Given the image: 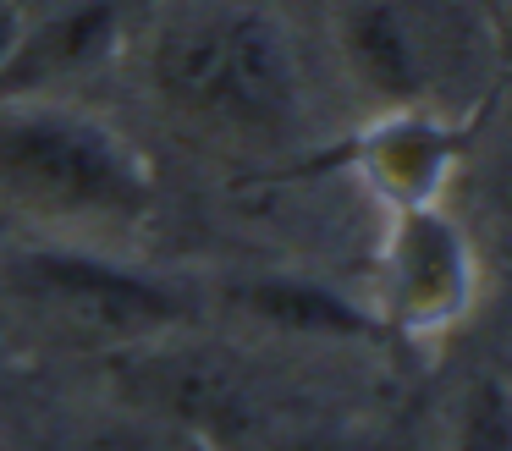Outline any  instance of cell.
Listing matches in <instances>:
<instances>
[{
  "label": "cell",
  "mask_w": 512,
  "mask_h": 451,
  "mask_svg": "<svg viewBox=\"0 0 512 451\" xmlns=\"http://www.w3.org/2000/svg\"><path fill=\"white\" fill-rule=\"evenodd\" d=\"M155 99L199 138L287 149L309 121V88L292 28L254 0H204L155 33Z\"/></svg>",
  "instance_id": "obj_1"
},
{
  "label": "cell",
  "mask_w": 512,
  "mask_h": 451,
  "mask_svg": "<svg viewBox=\"0 0 512 451\" xmlns=\"http://www.w3.org/2000/svg\"><path fill=\"white\" fill-rule=\"evenodd\" d=\"M149 204V160L111 121L39 88L0 94V209L56 237H122Z\"/></svg>",
  "instance_id": "obj_2"
},
{
  "label": "cell",
  "mask_w": 512,
  "mask_h": 451,
  "mask_svg": "<svg viewBox=\"0 0 512 451\" xmlns=\"http://www.w3.org/2000/svg\"><path fill=\"white\" fill-rule=\"evenodd\" d=\"M12 281L28 308H39L50 325L94 347H138V341H160L177 325V303L166 286L67 242L23 253Z\"/></svg>",
  "instance_id": "obj_3"
},
{
  "label": "cell",
  "mask_w": 512,
  "mask_h": 451,
  "mask_svg": "<svg viewBox=\"0 0 512 451\" xmlns=\"http://www.w3.org/2000/svg\"><path fill=\"white\" fill-rule=\"evenodd\" d=\"M479 275L463 226L435 204L391 209L380 242V314L402 336H441L474 308Z\"/></svg>",
  "instance_id": "obj_4"
},
{
  "label": "cell",
  "mask_w": 512,
  "mask_h": 451,
  "mask_svg": "<svg viewBox=\"0 0 512 451\" xmlns=\"http://www.w3.org/2000/svg\"><path fill=\"white\" fill-rule=\"evenodd\" d=\"M452 154H457L452 132L413 105H402V110H391L386 121H375V127L364 132V143H358L364 176L380 187V198H386L391 209L435 204L446 171H452Z\"/></svg>",
  "instance_id": "obj_5"
},
{
  "label": "cell",
  "mask_w": 512,
  "mask_h": 451,
  "mask_svg": "<svg viewBox=\"0 0 512 451\" xmlns=\"http://www.w3.org/2000/svg\"><path fill=\"white\" fill-rule=\"evenodd\" d=\"M452 451H512V380L485 374L463 391Z\"/></svg>",
  "instance_id": "obj_6"
},
{
  "label": "cell",
  "mask_w": 512,
  "mask_h": 451,
  "mask_svg": "<svg viewBox=\"0 0 512 451\" xmlns=\"http://www.w3.org/2000/svg\"><path fill=\"white\" fill-rule=\"evenodd\" d=\"M83 451H210V440L193 435L182 418H122L94 429Z\"/></svg>",
  "instance_id": "obj_7"
},
{
  "label": "cell",
  "mask_w": 512,
  "mask_h": 451,
  "mask_svg": "<svg viewBox=\"0 0 512 451\" xmlns=\"http://www.w3.org/2000/svg\"><path fill=\"white\" fill-rule=\"evenodd\" d=\"M496 193H501V204L512 209V105H507V116H501V138H496Z\"/></svg>",
  "instance_id": "obj_8"
},
{
  "label": "cell",
  "mask_w": 512,
  "mask_h": 451,
  "mask_svg": "<svg viewBox=\"0 0 512 451\" xmlns=\"http://www.w3.org/2000/svg\"><path fill=\"white\" fill-rule=\"evenodd\" d=\"M507 39H512V0H507Z\"/></svg>",
  "instance_id": "obj_9"
}]
</instances>
